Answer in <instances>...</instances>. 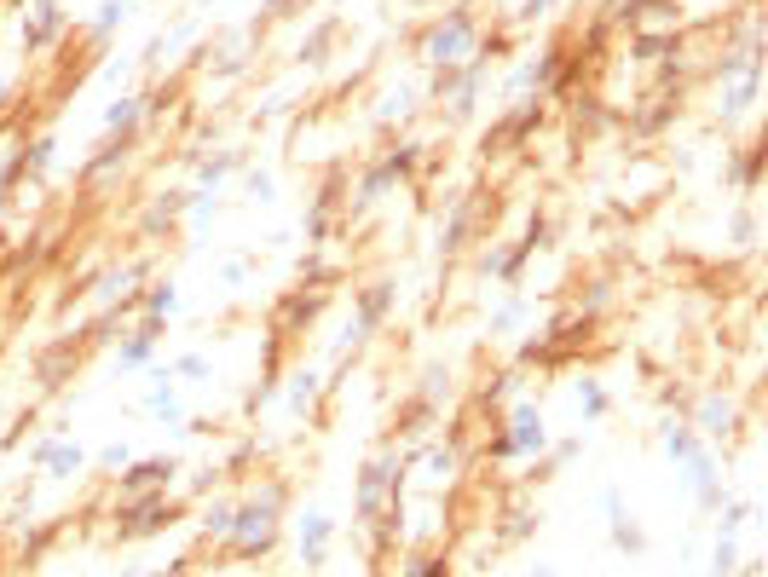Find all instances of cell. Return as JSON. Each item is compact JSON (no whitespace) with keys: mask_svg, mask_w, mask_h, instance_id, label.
Returning <instances> with one entry per match:
<instances>
[{"mask_svg":"<svg viewBox=\"0 0 768 577\" xmlns=\"http://www.w3.org/2000/svg\"><path fill=\"white\" fill-rule=\"evenodd\" d=\"M468 46H474V18L468 12H445V23H434L428 41H422V58L439 64V70H450V64L468 58Z\"/></svg>","mask_w":768,"mask_h":577,"instance_id":"6da1fadb","label":"cell"},{"mask_svg":"<svg viewBox=\"0 0 768 577\" xmlns=\"http://www.w3.org/2000/svg\"><path fill=\"white\" fill-rule=\"evenodd\" d=\"M174 520H179V508L162 502V497L128 502V508H121V537H151V532H162V525H174Z\"/></svg>","mask_w":768,"mask_h":577,"instance_id":"7a4b0ae2","label":"cell"},{"mask_svg":"<svg viewBox=\"0 0 768 577\" xmlns=\"http://www.w3.org/2000/svg\"><path fill=\"white\" fill-rule=\"evenodd\" d=\"M503 439H508V450H515V457H526V450H543V416L532 410V404H520L515 416H508V427H503Z\"/></svg>","mask_w":768,"mask_h":577,"instance_id":"3957f363","label":"cell"},{"mask_svg":"<svg viewBox=\"0 0 768 577\" xmlns=\"http://www.w3.org/2000/svg\"><path fill=\"white\" fill-rule=\"evenodd\" d=\"M387 301H393V284H376V289H364V301H359V324H352L347 335H352V341H364V335H370V329H376V317L387 312Z\"/></svg>","mask_w":768,"mask_h":577,"instance_id":"277c9868","label":"cell"},{"mask_svg":"<svg viewBox=\"0 0 768 577\" xmlns=\"http://www.w3.org/2000/svg\"><path fill=\"white\" fill-rule=\"evenodd\" d=\"M168 480H174V462H139V468H128L121 474V490H162Z\"/></svg>","mask_w":768,"mask_h":577,"instance_id":"5b68a950","label":"cell"},{"mask_svg":"<svg viewBox=\"0 0 768 577\" xmlns=\"http://www.w3.org/2000/svg\"><path fill=\"white\" fill-rule=\"evenodd\" d=\"M324 543H329V520L324 514H307V520H301V555H307V566L324 560Z\"/></svg>","mask_w":768,"mask_h":577,"instance_id":"8992f818","label":"cell"},{"mask_svg":"<svg viewBox=\"0 0 768 577\" xmlns=\"http://www.w3.org/2000/svg\"><path fill=\"white\" fill-rule=\"evenodd\" d=\"M318 306H324V294H307V289H301V294H289V301H284V312H277V335H284V329H295V324H307V317L318 312Z\"/></svg>","mask_w":768,"mask_h":577,"instance_id":"52a82bcc","label":"cell"},{"mask_svg":"<svg viewBox=\"0 0 768 577\" xmlns=\"http://www.w3.org/2000/svg\"><path fill=\"white\" fill-rule=\"evenodd\" d=\"M658 53H681V35H641L636 58H658Z\"/></svg>","mask_w":768,"mask_h":577,"instance_id":"ba28073f","label":"cell"},{"mask_svg":"<svg viewBox=\"0 0 768 577\" xmlns=\"http://www.w3.org/2000/svg\"><path fill=\"white\" fill-rule=\"evenodd\" d=\"M405 577H450V566H445L439 555H417V560L405 566Z\"/></svg>","mask_w":768,"mask_h":577,"instance_id":"9c48e42d","label":"cell"},{"mask_svg":"<svg viewBox=\"0 0 768 577\" xmlns=\"http://www.w3.org/2000/svg\"><path fill=\"white\" fill-rule=\"evenodd\" d=\"M121 18H128V0H104V6H99V23H93V29H99V35H110Z\"/></svg>","mask_w":768,"mask_h":577,"instance_id":"30bf717a","label":"cell"},{"mask_svg":"<svg viewBox=\"0 0 768 577\" xmlns=\"http://www.w3.org/2000/svg\"><path fill=\"white\" fill-rule=\"evenodd\" d=\"M312 399H318V375H312V370H301V375H295V410H307Z\"/></svg>","mask_w":768,"mask_h":577,"instance_id":"8fae6325","label":"cell"},{"mask_svg":"<svg viewBox=\"0 0 768 577\" xmlns=\"http://www.w3.org/2000/svg\"><path fill=\"white\" fill-rule=\"evenodd\" d=\"M578 404H583L590 416H601V410H607V392L595 387V382H578Z\"/></svg>","mask_w":768,"mask_h":577,"instance_id":"7c38bea8","label":"cell"},{"mask_svg":"<svg viewBox=\"0 0 768 577\" xmlns=\"http://www.w3.org/2000/svg\"><path fill=\"white\" fill-rule=\"evenodd\" d=\"M174 301H179L174 289H151V317L145 324H162V312H174Z\"/></svg>","mask_w":768,"mask_h":577,"instance_id":"4fadbf2b","label":"cell"},{"mask_svg":"<svg viewBox=\"0 0 768 577\" xmlns=\"http://www.w3.org/2000/svg\"><path fill=\"white\" fill-rule=\"evenodd\" d=\"M728 416H734V410H728V404H705V433H728Z\"/></svg>","mask_w":768,"mask_h":577,"instance_id":"5bb4252c","label":"cell"},{"mask_svg":"<svg viewBox=\"0 0 768 577\" xmlns=\"http://www.w3.org/2000/svg\"><path fill=\"white\" fill-rule=\"evenodd\" d=\"M70 468H81V450H53V474H70Z\"/></svg>","mask_w":768,"mask_h":577,"instance_id":"9a60e30c","label":"cell"},{"mask_svg":"<svg viewBox=\"0 0 768 577\" xmlns=\"http://www.w3.org/2000/svg\"><path fill=\"white\" fill-rule=\"evenodd\" d=\"M428 468H434V480H445V474L457 468V457H450V450H434V457H428Z\"/></svg>","mask_w":768,"mask_h":577,"instance_id":"2e32d148","label":"cell"},{"mask_svg":"<svg viewBox=\"0 0 768 577\" xmlns=\"http://www.w3.org/2000/svg\"><path fill=\"white\" fill-rule=\"evenodd\" d=\"M549 6H555V0H526V12H520V18H543Z\"/></svg>","mask_w":768,"mask_h":577,"instance_id":"e0dca14e","label":"cell"},{"mask_svg":"<svg viewBox=\"0 0 768 577\" xmlns=\"http://www.w3.org/2000/svg\"><path fill=\"white\" fill-rule=\"evenodd\" d=\"M538 577H555V572H538Z\"/></svg>","mask_w":768,"mask_h":577,"instance_id":"ac0fdd59","label":"cell"}]
</instances>
